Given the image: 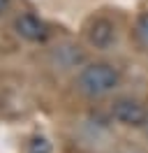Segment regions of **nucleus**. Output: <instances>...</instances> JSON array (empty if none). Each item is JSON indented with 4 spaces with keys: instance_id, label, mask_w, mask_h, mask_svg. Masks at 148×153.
<instances>
[{
    "instance_id": "nucleus-1",
    "label": "nucleus",
    "mask_w": 148,
    "mask_h": 153,
    "mask_svg": "<svg viewBox=\"0 0 148 153\" xmlns=\"http://www.w3.org/2000/svg\"><path fill=\"white\" fill-rule=\"evenodd\" d=\"M120 74L118 70L109 63H92L86 65L76 76V88L88 97H102L111 93L113 88H118Z\"/></svg>"
},
{
    "instance_id": "nucleus-2",
    "label": "nucleus",
    "mask_w": 148,
    "mask_h": 153,
    "mask_svg": "<svg viewBox=\"0 0 148 153\" xmlns=\"http://www.w3.org/2000/svg\"><path fill=\"white\" fill-rule=\"evenodd\" d=\"M111 114L113 118L123 125H132V128H141V125H146L148 121V114L146 109L134 102V100H118V102H113L111 107Z\"/></svg>"
},
{
    "instance_id": "nucleus-3",
    "label": "nucleus",
    "mask_w": 148,
    "mask_h": 153,
    "mask_svg": "<svg viewBox=\"0 0 148 153\" xmlns=\"http://www.w3.org/2000/svg\"><path fill=\"white\" fill-rule=\"evenodd\" d=\"M14 30H16L23 39H28V42H44L46 35H49L44 21H39L37 16H33V14H21V16H16Z\"/></svg>"
},
{
    "instance_id": "nucleus-4",
    "label": "nucleus",
    "mask_w": 148,
    "mask_h": 153,
    "mask_svg": "<svg viewBox=\"0 0 148 153\" xmlns=\"http://www.w3.org/2000/svg\"><path fill=\"white\" fill-rule=\"evenodd\" d=\"M88 42L95 49H109L116 42V26L109 19H97L88 28Z\"/></svg>"
},
{
    "instance_id": "nucleus-5",
    "label": "nucleus",
    "mask_w": 148,
    "mask_h": 153,
    "mask_svg": "<svg viewBox=\"0 0 148 153\" xmlns=\"http://www.w3.org/2000/svg\"><path fill=\"white\" fill-rule=\"evenodd\" d=\"M134 37H137V42L148 51V12H144V14L139 16L137 26H134Z\"/></svg>"
},
{
    "instance_id": "nucleus-6",
    "label": "nucleus",
    "mask_w": 148,
    "mask_h": 153,
    "mask_svg": "<svg viewBox=\"0 0 148 153\" xmlns=\"http://www.w3.org/2000/svg\"><path fill=\"white\" fill-rule=\"evenodd\" d=\"M28 153H51V144L44 137H33V142L28 144Z\"/></svg>"
},
{
    "instance_id": "nucleus-7",
    "label": "nucleus",
    "mask_w": 148,
    "mask_h": 153,
    "mask_svg": "<svg viewBox=\"0 0 148 153\" xmlns=\"http://www.w3.org/2000/svg\"><path fill=\"white\" fill-rule=\"evenodd\" d=\"M9 10V0H0V14H5Z\"/></svg>"
},
{
    "instance_id": "nucleus-8",
    "label": "nucleus",
    "mask_w": 148,
    "mask_h": 153,
    "mask_svg": "<svg viewBox=\"0 0 148 153\" xmlns=\"http://www.w3.org/2000/svg\"><path fill=\"white\" fill-rule=\"evenodd\" d=\"M146 128H148V121H146Z\"/></svg>"
}]
</instances>
